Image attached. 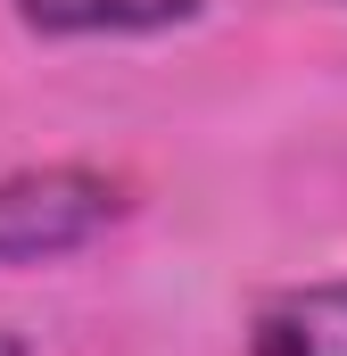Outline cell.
Masks as SVG:
<instances>
[{
	"label": "cell",
	"instance_id": "1",
	"mask_svg": "<svg viewBox=\"0 0 347 356\" xmlns=\"http://www.w3.org/2000/svg\"><path fill=\"white\" fill-rule=\"evenodd\" d=\"M124 216V191L91 166H33L0 182V266H50Z\"/></svg>",
	"mask_w": 347,
	"mask_h": 356
},
{
	"label": "cell",
	"instance_id": "2",
	"mask_svg": "<svg viewBox=\"0 0 347 356\" xmlns=\"http://www.w3.org/2000/svg\"><path fill=\"white\" fill-rule=\"evenodd\" d=\"M248 356H347V273L273 290L248 323Z\"/></svg>",
	"mask_w": 347,
	"mask_h": 356
},
{
	"label": "cell",
	"instance_id": "3",
	"mask_svg": "<svg viewBox=\"0 0 347 356\" xmlns=\"http://www.w3.org/2000/svg\"><path fill=\"white\" fill-rule=\"evenodd\" d=\"M207 8L215 0H17V25L42 42H99V33H166Z\"/></svg>",
	"mask_w": 347,
	"mask_h": 356
},
{
	"label": "cell",
	"instance_id": "4",
	"mask_svg": "<svg viewBox=\"0 0 347 356\" xmlns=\"http://www.w3.org/2000/svg\"><path fill=\"white\" fill-rule=\"evenodd\" d=\"M0 356H33V348H25V340H17V332H8V323H0Z\"/></svg>",
	"mask_w": 347,
	"mask_h": 356
}]
</instances>
